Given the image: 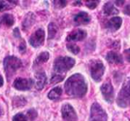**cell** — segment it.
Wrapping results in <instances>:
<instances>
[{"mask_svg":"<svg viewBox=\"0 0 130 121\" xmlns=\"http://www.w3.org/2000/svg\"><path fill=\"white\" fill-rule=\"evenodd\" d=\"M66 94L72 98H82L88 91V84L84 76L79 73L70 76L65 84Z\"/></svg>","mask_w":130,"mask_h":121,"instance_id":"cell-1","label":"cell"},{"mask_svg":"<svg viewBox=\"0 0 130 121\" xmlns=\"http://www.w3.org/2000/svg\"><path fill=\"white\" fill-rule=\"evenodd\" d=\"M22 66V63L18 57L9 56L4 59V69L8 80H10L15 74L17 70Z\"/></svg>","mask_w":130,"mask_h":121,"instance_id":"cell-2","label":"cell"},{"mask_svg":"<svg viewBox=\"0 0 130 121\" xmlns=\"http://www.w3.org/2000/svg\"><path fill=\"white\" fill-rule=\"evenodd\" d=\"M117 104L122 108H126L130 105V77H128L124 82L118 94Z\"/></svg>","mask_w":130,"mask_h":121,"instance_id":"cell-3","label":"cell"},{"mask_svg":"<svg viewBox=\"0 0 130 121\" xmlns=\"http://www.w3.org/2000/svg\"><path fill=\"white\" fill-rule=\"evenodd\" d=\"M75 64V60L69 56H59L56 59L53 64L55 72L62 73L71 69Z\"/></svg>","mask_w":130,"mask_h":121,"instance_id":"cell-4","label":"cell"},{"mask_svg":"<svg viewBox=\"0 0 130 121\" xmlns=\"http://www.w3.org/2000/svg\"><path fill=\"white\" fill-rule=\"evenodd\" d=\"M89 69H90L91 78L97 82H100L105 71V67L104 63L101 60H98V59L93 60L90 63Z\"/></svg>","mask_w":130,"mask_h":121,"instance_id":"cell-5","label":"cell"},{"mask_svg":"<svg viewBox=\"0 0 130 121\" xmlns=\"http://www.w3.org/2000/svg\"><path fill=\"white\" fill-rule=\"evenodd\" d=\"M89 121H107L106 111L97 102H94L91 105Z\"/></svg>","mask_w":130,"mask_h":121,"instance_id":"cell-6","label":"cell"},{"mask_svg":"<svg viewBox=\"0 0 130 121\" xmlns=\"http://www.w3.org/2000/svg\"><path fill=\"white\" fill-rule=\"evenodd\" d=\"M62 117L64 121H78V116L73 107L69 104H65L62 107Z\"/></svg>","mask_w":130,"mask_h":121,"instance_id":"cell-7","label":"cell"},{"mask_svg":"<svg viewBox=\"0 0 130 121\" xmlns=\"http://www.w3.org/2000/svg\"><path fill=\"white\" fill-rule=\"evenodd\" d=\"M45 40V31L42 28L37 29L30 37V43L34 47H38L43 44Z\"/></svg>","mask_w":130,"mask_h":121,"instance_id":"cell-8","label":"cell"},{"mask_svg":"<svg viewBox=\"0 0 130 121\" xmlns=\"http://www.w3.org/2000/svg\"><path fill=\"white\" fill-rule=\"evenodd\" d=\"M101 92L103 95V97L106 101L108 103H112L114 98L113 88L110 82H105L101 87Z\"/></svg>","mask_w":130,"mask_h":121,"instance_id":"cell-9","label":"cell"},{"mask_svg":"<svg viewBox=\"0 0 130 121\" xmlns=\"http://www.w3.org/2000/svg\"><path fill=\"white\" fill-rule=\"evenodd\" d=\"M33 84L34 82L31 79L18 78L14 80L13 83V86L14 88L19 91H27V90L30 89Z\"/></svg>","mask_w":130,"mask_h":121,"instance_id":"cell-10","label":"cell"},{"mask_svg":"<svg viewBox=\"0 0 130 121\" xmlns=\"http://www.w3.org/2000/svg\"><path fill=\"white\" fill-rule=\"evenodd\" d=\"M87 37V32L84 30L82 29H78L75 31H73L66 37V40L69 42H72V41H79V40H83L85 39Z\"/></svg>","mask_w":130,"mask_h":121,"instance_id":"cell-11","label":"cell"},{"mask_svg":"<svg viewBox=\"0 0 130 121\" xmlns=\"http://www.w3.org/2000/svg\"><path fill=\"white\" fill-rule=\"evenodd\" d=\"M35 79H36V88L37 90H42L46 83V73L43 70L37 71L35 73Z\"/></svg>","mask_w":130,"mask_h":121,"instance_id":"cell-12","label":"cell"},{"mask_svg":"<svg viewBox=\"0 0 130 121\" xmlns=\"http://www.w3.org/2000/svg\"><path fill=\"white\" fill-rule=\"evenodd\" d=\"M90 21H91V17L85 11H81L78 13L74 18V21L76 25L87 24L90 22Z\"/></svg>","mask_w":130,"mask_h":121,"instance_id":"cell-13","label":"cell"},{"mask_svg":"<svg viewBox=\"0 0 130 121\" xmlns=\"http://www.w3.org/2000/svg\"><path fill=\"white\" fill-rule=\"evenodd\" d=\"M122 22H123V20L120 17H114L107 21L106 27L110 31L114 32L117 31L118 29H120V27L122 25Z\"/></svg>","mask_w":130,"mask_h":121,"instance_id":"cell-14","label":"cell"},{"mask_svg":"<svg viewBox=\"0 0 130 121\" xmlns=\"http://www.w3.org/2000/svg\"><path fill=\"white\" fill-rule=\"evenodd\" d=\"M106 59L107 60L108 63L111 64L118 65V64H122L123 63V59L122 56L114 51L109 52L106 56Z\"/></svg>","mask_w":130,"mask_h":121,"instance_id":"cell-15","label":"cell"},{"mask_svg":"<svg viewBox=\"0 0 130 121\" xmlns=\"http://www.w3.org/2000/svg\"><path fill=\"white\" fill-rule=\"evenodd\" d=\"M103 11L104 13L107 15H114V14H117L119 13V11L114 7L113 4L112 2H107L104 7H103Z\"/></svg>","mask_w":130,"mask_h":121,"instance_id":"cell-16","label":"cell"},{"mask_svg":"<svg viewBox=\"0 0 130 121\" xmlns=\"http://www.w3.org/2000/svg\"><path fill=\"white\" fill-rule=\"evenodd\" d=\"M34 21H35V16H34V14L32 12L28 13L25 16V18H24V19L23 21V24H22L23 28L24 30H27L28 28H30L33 25Z\"/></svg>","mask_w":130,"mask_h":121,"instance_id":"cell-17","label":"cell"},{"mask_svg":"<svg viewBox=\"0 0 130 121\" xmlns=\"http://www.w3.org/2000/svg\"><path fill=\"white\" fill-rule=\"evenodd\" d=\"M0 22L6 27H11L14 23V18L11 14H5L4 15L1 16Z\"/></svg>","mask_w":130,"mask_h":121,"instance_id":"cell-18","label":"cell"},{"mask_svg":"<svg viewBox=\"0 0 130 121\" xmlns=\"http://www.w3.org/2000/svg\"><path fill=\"white\" fill-rule=\"evenodd\" d=\"M50 58V53L48 52H43L41 53L36 59L34 61V66H40L46 62L48 61Z\"/></svg>","mask_w":130,"mask_h":121,"instance_id":"cell-19","label":"cell"},{"mask_svg":"<svg viewBox=\"0 0 130 121\" xmlns=\"http://www.w3.org/2000/svg\"><path fill=\"white\" fill-rule=\"evenodd\" d=\"M62 93V90L60 87H56L53 88L48 94V98L50 100H56L58 99Z\"/></svg>","mask_w":130,"mask_h":121,"instance_id":"cell-20","label":"cell"},{"mask_svg":"<svg viewBox=\"0 0 130 121\" xmlns=\"http://www.w3.org/2000/svg\"><path fill=\"white\" fill-rule=\"evenodd\" d=\"M57 31H58L57 25L53 22L50 23V24L48 26V39L50 40V39L54 38Z\"/></svg>","mask_w":130,"mask_h":121,"instance_id":"cell-21","label":"cell"},{"mask_svg":"<svg viewBox=\"0 0 130 121\" xmlns=\"http://www.w3.org/2000/svg\"><path fill=\"white\" fill-rule=\"evenodd\" d=\"M27 104V101L24 98L21 96H17L13 99V106L14 108H21Z\"/></svg>","mask_w":130,"mask_h":121,"instance_id":"cell-22","label":"cell"},{"mask_svg":"<svg viewBox=\"0 0 130 121\" xmlns=\"http://www.w3.org/2000/svg\"><path fill=\"white\" fill-rule=\"evenodd\" d=\"M67 49L69 51H70L72 53L77 55L79 52H80V48L78 47V46H77L75 43H69L67 44Z\"/></svg>","mask_w":130,"mask_h":121,"instance_id":"cell-23","label":"cell"},{"mask_svg":"<svg viewBox=\"0 0 130 121\" xmlns=\"http://www.w3.org/2000/svg\"><path fill=\"white\" fill-rule=\"evenodd\" d=\"M37 117V113L34 109H30L27 113V118L29 119L30 120H34Z\"/></svg>","mask_w":130,"mask_h":121,"instance_id":"cell-24","label":"cell"},{"mask_svg":"<svg viewBox=\"0 0 130 121\" xmlns=\"http://www.w3.org/2000/svg\"><path fill=\"white\" fill-rule=\"evenodd\" d=\"M63 79H64V76L63 75H54L51 78L50 82L52 84H56V83H58V82H62Z\"/></svg>","mask_w":130,"mask_h":121,"instance_id":"cell-25","label":"cell"},{"mask_svg":"<svg viewBox=\"0 0 130 121\" xmlns=\"http://www.w3.org/2000/svg\"><path fill=\"white\" fill-rule=\"evenodd\" d=\"M12 121H27V118L23 114H17L13 117Z\"/></svg>","mask_w":130,"mask_h":121,"instance_id":"cell-26","label":"cell"},{"mask_svg":"<svg viewBox=\"0 0 130 121\" xmlns=\"http://www.w3.org/2000/svg\"><path fill=\"white\" fill-rule=\"evenodd\" d=\"M99 3H100V1H96V0L95 1H87L86 2V5L89 8L94 9V8H95L98 6V5Z\"/></svg>","mask_w":130,"mask_h":121,"instance_id":"cell-27","label":"cell"},{"mask_svg":"<svg viewBox=\"0 0 130 121\" xmlns=\"http://www.w3.org/2000/svg\"><path fill=\"white\" fill-rule=\"evenodd\" d=\"M53 4H54V6L57 8H64L66 4H67V2L66 1H54L53 2Z\"/></svg>","mask_w":130,"mask_h":121,"instance_id":"cell-28","label":"cell"},{"mask_svg":"<svg viewBox=\"0 0 130 121\" xmlns=\"http://www.w3.org/2000/svg\"><path fill=\"white\" fill-rule=\"evenodd\" d=\"M25 50H26V44H25V42H24V41H22V42L20 43V45H19V51H20L21 53H24Z\"/></svg>","mask_w":130,"mask_h":121,"instance_id":"cell-29","label":"cell"},{"mask_svg":"<svg viewBox=\"0 0 130 121\" xmlns=\"http://www.w3.org/2000/svg\"><path fill=\"white\" fill-rule=\"evenodd\" d=\"M123 53H124V57L126 59V61L130 63V48L126 50Z\"/></svg>","mask_w":130,"mask_h":121,"instance_id":"cell-30","label":"cell"},{"mask_svg":"<svg viewBox=\"0 0 130 121\" xmlns=\"http://www.w3.org/2000/svg\"><path fill=\"white\" fill-rule=\"evenodd\" d=\"M123 13L130 16V4H128L125 6L124 9H123Z\"/></svg>","mask_w":130,"mask_h":121,"instance_id":"cell-31","label":"cell"},{"mask_svg":"<svg viewBox=\"0 0 130 121\" xmlns=\"http://www.w3.org/2000/svg\"><path fill=\"white\" fill-rule=\"evenodd\" d=\"M14 36L15 37H20V33H19V30H18V28H15L14 29Z\"/></svg>","mask_w":130,"mask_h":121,"instance_id":"cell-32","label":"cell"},{"mask_svg":"<svg viewBox=\"0 0 130 121\" xmlns=\"http://www.w3.org/2000/svg\"><path fill=\"white\" fill-rule=\"evenodd\" d=\"M3 83H4V80H3V78L0 75V87H2L3 85Z\"/></svg>","mask_w":130,"mask_h":121,"instance_id":"cell-33","label":"cell"},{"mask_svg":"<svg viewBox=\"0 0 130 121\" xmlns=\"http://www.w3.org/2000/svg\"><path fill=\"white\" fill-rule=\"evenodd\" d=\"M115 2H116L117 4H123L125 2H124V1H116Z\"/></svg>","mask_w":130,"mask_h":121,"instance_id":"cell-34","label":"cell"}]
</instances>
